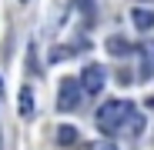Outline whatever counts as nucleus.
I'll return each instance as SVG.
<instances>
[{
    "label": "nucleus",
    "instance_id": "1",
    "mask_svg": "<svg viewBox=\"0 0 154 150\" xmlns=\"http://www.w3.org/2000/svg\"><path fill=\"white\" fill-rule=\"evenodd\" d=\"M131 107H134V104H127V100H107V104L97 110V117H94L97 130L104 134V137L117 134V130H121V123H124V117L131 113Z\"/></svg>",
    "mask_w": 154,
    "mask_h": 150
},
{
    "label": "nucleus",
    "instance_id": "2",
    "mask_svg": "<svg viewBox=\"0 0 154 150\" xmlns=\"http://www.w3.org/2000/svg\"><path fill=\"white\" fill-rule=\"evenodd\" d=\"M81 97H84L81 80L64 77V80H60V87H57V110H60V113H70L77 104H81Z\"/></svg>",
    "mask_w": 154,
    "mask_h": 150
},
{
    "label": "nucleus",
    "instance_id": "3",
    "mask_svg": "<svg viewBox=\"0 0 154 150\" xmlns=\"http://www.w3.org/2000/svg\"><path fill=\"white\" fill-rule=\"evenodd\" d=\"M104 80H107V70L100 67V63H87V67L81 70V87H84V93H100V90H104Z\"/></svg>",
    "mask_w": 154,
    "mask_h": 150
},
{
    "label": "nucleus",
    "instance_id": "4",
    "mask_svg": "<svg viewBox=\"0 0 154 150\" xmlns=\"http://www.w3.org/2000/svg\"><path fill=\"white\" fill-rule=\"evenodd\" d=\"M137 54H141V80H151L154 77V43H141Z\"/></svg>",
    "mask_w": 154,
    "mask_h": 150
},
{
    "label": "nucleus",
    "instance_id": "5",
    "mask_svg": "<svg viewBox=\"0 0 154 150\" xmlns=\"http://www.w3.org/2000/svg\"><path fill=\"white\" fill-rule=\"evenodd\" d=\"M121 130H124V134H131V137H137V134L144 130V117L137 113V107H131V113H127L124 123H121Z\"/></svg>",
    "mask_w": 154,
    "mask_h": 150
},
{
    "label": "nucleus",
    "instance_id": "6",
    "mask_svg": "<svg viewBox=\"0 0 154 150\" xmlns=\"http://www.w3.org/2000/svg\"><path fill=\"white\" fill-rule=\"evenodd\" d=\"M104 47H107V54H111V57H131V54H134V47L127 43L124 37H107Z\"/></svg>",
    "mask_w": 154,
    "mask_h": 150
},
{
    "label": "nucleus",
    "instance_id": "7",
    "mask_svg": "<svg viewBox=\"0 0 154 150\" xmlns=\"http://www.w3.org/2000/svg\"><path fill=\"white\" fill-rule=\"evenodd\" d=\"M131 20H134L137 30H151V27H154V13L144 10V7H134V10H131Z\"/></svg>",
    "mask_w": 154,
    "mask_h": 150
},
{
    "label": "nucleus",
    "instance_id": "8",
    "mask_svg": "<svg viewBox=\"0 0 154 150\" xmlns=\"http://www.w3.org/2000/svg\"><path fill=\"white\" fill-rule=\"evenodd\" d=\"M17 113H20V117H30V113H34V90H30V87L20 90V97H17Z\"/></svg>",
    "mask_w": 154,
    "mask_h": 150
},
{
    "label": "nucleus",
    "instance_id": "9",
    "mask_svg": "<svg viewBox=\"0 0 154 150\" xmlns=\"http://www.w3.org/2000/svg\"><path fill=\"white\" fill-rule=\"evenodd\" d=\"M77 50H81V43H74V47H57V43H54V47H50V57H47V60H50V63H60V60H70V57L77 54Z\"/></svg>",
    "mask_w": 154,
    "mask_h": 150
},
{
    "label": "nucleus",
    "instance_id": "10",
    "mask_svg": "<svg viewBox=\"0 0 154 150\" xmlns=\"http://www.w3.org/2000/svg\"><path fill=\"white\" fill-rule=\"evenodd\" d=\"M54 137H57V147H74V143H77V130L70 127V123L57 127V134H54Z\"/></svg>",
    "mask_w": 154,
    "mask_h": 150
},
{
    "label": "nucleus",
    "instance_id": "11",
    "mask_svg": "<svg viewBox=\"0 0 154 150\" xmlns=\"http://www.w3.org/2000/svg\"><path fill=\"white\" fill-rule=\"evenodd\" d=\"M87 150H117V143L107 137V140H94V143H87Z\"/></svg>",
    "mask_w": 154,
    "mask_h": 150
},
{
    "label": "nucleus",
    "instance_id": "12",
    "mask_svg": "<svg viewBox=\"0 0 154 150\" xmlns=\"http://www.w3.org/2000/svg\"><path fill=\"white\" fill-rule=\"evenodd\" d=\"M77 4V10H84L87 17H94V0H74Z\"/></svg>",
    "mask_w": 154,
    "mask_h": 150
},
{
    "label": "nucleus",
    "instance_id": "13",
    "mask_svg": "<svg viewBox=\"0 0 154 150\" xmlns=\"http://www.w3.org/2000/svg\"><path fill=\"white\" fill-rule=\"evenodd\" d=\"M0 150H4V134H0Z\"/></svg>",
    "mask_w": 154,
    "mask_h": 150
},
{
    "label": "nucleus",
    "instance_id": "14",
    "mask_svg": "<svg viewBox=\"0 0 154 150\" xmlns=\"http://www.w3.org/2000/svg\"><path fill=\"white\" fill-rule=\"evenodd\" d=\"M0 93H4V80H0Z\"/></svg>",
    "mask_w": 154,
    "mask_h": 150
},
{
    "label": "nucleus",
    "instance_id": "15",
    "mask_svg": "<svg viewBox=\"0 0 154 150\" xmlns=\"http://www.w3.org/2000/svg\"><path fill=\"white\" fill-rule=\"evenodd\" d=\"M20 4H30V0H20Z\"/></svg>",
    "mask_w": 154,
    "mask_h": 150
}]
</instances>
